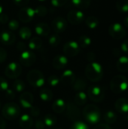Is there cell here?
Returning a JSON list of instances; mask_svg holds the SVG:
<instances>
[{
    "mask_svg": "<svg viewBox=\"0 0 128 129\" xmlns=\"http://www.w3.org/2000/svg\"><path fill=\"white\" fill-rule=\"evenodd\" d=\"M67 20L71 24L78 25L84 20V14L79 10H72L67 14Z\"/></svg>",
    "mask_w": 128,
    "mask_h": 129,
    "instance_id": "7c38bea8",
    "label": "cell"
},
{
    "mask_svg": "<svg viewBox=\"0 0 128 129\" xmlns=\"http://www.w3.org/2000/svg\"><path fill=\"white\" fill-rule=\"evenodd\" d=\"M35 32L38 36H47L51 32V28L46 23H39L35 26Z\"/></svg>",
    "mask_w": 128,
    "mask_h": 129,
    "instance_id": "d6986e66",
    "label": "cell"
},
{
    "mask_svg": "<svg viewBox=\"0 0 128 129\" xmlns=\"http://www.w3.org/2000/svg\"><path fill=\"white\" fill-rule=\"evenodd\" d=\"M117 69L121 73H126L128 71V57L127 56H121L119 57L117 64Z\"/></svg>",
    "mask_w": 128,
    "mask_h": 129,
    "instance_id": "603a6c76",
    "label": "cell"
},
{
    "mask_svg": "<svg viewBox=\"0 0 128 129\" xmlns=\"http://www.w3.org/2000/svg\"><path fill=\"white\" fill-rule=\"evenodd\" d=\"M127 120H128V116H127Z\"/></svg>",
    "mask_w": 128,
    "mask_h": 129,
    "instance_id": "91938a15",
    "label": "cell"
},
{
    "mask_svg": "<svg viewBox=\"0 0 128 129\" xmlns=\"http://www.w3.org/2000/svg\"><path fill=\"white\" fill-rule=\"evenodd\" d=\"M115 109L120 113H128V99L121 98L116 101Z\"/></svg>",
    "mask_w": 128,
    "mask_h": 129,
    "instance_id": "ffe728a7",
    "label": "cell"
},
{
    "mask_svg": "<svg viewBox=\"0 0 128 129\" xmlns=\"http://www.w3.org/2000/svg\"><path fill=\"white\" fill-rule=\"evenodd\" d=\"M39 97L41 101L48 102L53 99V92L48 88H43L39 92Z\"/></svg>",
    "mask_w": 128,
    "mask_h": 129,
    "instance_id": "4316f807",
    "label": "cell"
},
{
    "mask_svg": "<svg viewBox=\"0 0 128 129\" xmlns=\"http://www.w3.org/2000/svg\"><path fill=\"white\" fill-rule=\"evenodd\" d=\"M57 129H60V128H57Z\"/></svg>",
    "mask_w": 128,
    "mask_h": 129,
    "instance_id": "94428289",
    "label": "cell"
},
{
    "mask_svg": "<svg viewBox=\"0 0 128 129\" xmlns=\"http://www.w3.org/2000/svg\"><path fill=\"white\" fill-rule=\"evenodd\" d=\"M67 0H51V4L53 6L60 8L63 6L66 3Z\"/></svg>",
    "mask_w": 128,
    "mask_h": 129,
    "instance_id": "7bdbcfd3",
    "label": "cell"
},
{
    "mask_svg": "<svg viewBox=\"0 0 128 129\" xmlns=\"http://www.w3.org/2000/svg\"><path fill=\"white\" fill-rule=\"evenodd\" d=\"M63 53L66 57H75L80 52V46L75 41H69L63 45Z\"/></svg>",
    "mask_w": 128,
    "mask_h": 129,
    "instance_id": "8fae6325",
    "label": "cell"
},
{
    "mask_svg": "<svg viewBox=\"0 0 128 129\" xmlns=\"http://www.w3.org/2000/svg\"><path fill=\"white\" fill-rule=\"evenodd\" d=\"M33 120L32 118L28 115V114H24L23 115L19 120V125L20 128L23 129H29L32 128L33 125Z\"/></svg>",
    "mask_w": 128,
    "mask_h": 129,
    "instance_id": "44dd1931",
    "label": "cell"
},
{
    "mask_svg": "<svg viewBox=\"0 0 128 129\" xmlns=\"http://www.w3.org/2000/svg\"><path fill=\"white\" fill-rule=\"evenodd\" d=\"M66 103L63 99H57L52 105V109L56 113H62L66 110Z\"/></svg>",
    "mask_w": 128,
    "mask_h": 129,
    "instance_id": "7402d4cb",
    "label": "cell"
},
{
    "mask_svg": "<svg viewBox=\"0 0 128 129\" xmlns=\"http://www.w3.org/2000/svg\"><path fill=\"white\" fill-rule=\"evenodd\" d=\"M116 8L121 13L128 12V0H117Z\"/></svg>",
    "mask_w": 128,
    "mask_h": 129,
    "instance_id": "836d02e7",
    "label": "cell"
},
{
    "mask_svg": "<svg viewBox=\"0 0 128 129\" xmlns=\"http://www.w3.org/2000/svg\"><path fill=\"white\" fill-rule=\"evenodd\" d=\"M94 129H112L108 124H99Z\"/></svg>",
    "mask_w": 128,
    "mask_h": 129,
    "instance_id": "816d5d0a",
    "label": "cell"
},
{
    "mask_svg": "<svg viewBox=\"0 0 128 129\" xmlns=\"http://www.w3.org/2000/svg\"><path fill=\"white\" fill-rule=\"evenodd\" d=\"M0 109H1V103H0Z\"/></svg>",
    "mask_w": 128,
    "mask_h": 129,
    "instance_id": "680465c9",
    "label": "cell"
},
{
    "mask_svg": "<svg viewBox=\"0 0 128 129\" xmlns=\"http://www.w3.org/2000/svg\"><path fill=\"white\" fill-rule=\"evenodd\" d=\"M91 0H72V5L79 9H86L91 5Z\"/></svg>",
    "mask_w": 128,
    "mask_h": 129,
    "instance_id": "4dcf8cb0",
    "label": "cell"
},
{
    "mask_svg": "<svg viewBox=\"0 0 128 129\" xmlns=\"http://www.w3.org/2000/svg\"><path fill=\"white\" fill-rule=\"evenodd\" d=\"M5 128H6L5 121L2 117H0V129H5Z\"/></svg>",
    "mask_w": 128,
    "mask_h": 129,
    "instance_id": "db71d44e",
    "label": "cell"
},
{
    "mask_svg": "<svg viewBox=\"0 0 128 129\" xmlns=\"http://www.w3.org/2000/svg\"><path fill=\"white\" fill-rule=\"evenodd\" d=\"M34 11L35 15H37L38 17H45L48 13V9L43 5H39L34 9Z\"/></svg>",
    "mask_w": 128,
    "mask_h": 129,
    "instance_id": "8d00e7d4",
    "label": "cell"
},
{
    "mask_svg": "<svg viewBox=\"0 0 128 129\" xmlns=\"http://www.w3.org/2000/svg\"><path fill=\"white\" fill-rule=\"evenodd\" d=\"M7 58V52L4 48H0V63H3Z\"/></svg>",
    "mask_w": 128,
    "mask_h": 129,
    "instance_id": "c3c4849f",
    "label": "cell"
},
{
    "mask_svg": "<svg viewBox=\"0 0 128 129\" xmlns=\"http://www.w3.org/2000/svg\"><path fill=\"white\" fill-rule=\"evenodd\" d=\"M127 91H128V88H127Z\"/></svg>",
    "mask_w": 128,
    "mask_h": 129,
    "instance_id": "6125c7cd",
    "label": "cell"
},
{
    "mask_svg": "<svg viewBox=\"0 0 128 129\" xmlns=\"http://www.w3.org/2000/svg\"><path fill=\"white\" fill-rule=\"evenodd\" d=\"M34 124V127L35 129H45V125L43 122V120L41 119H37Z\"/></svg>",
    "mask_w": 128,
    "mask_h": 129,
    "instance_id": "ee69618b",
    "label": "cell"
},
{
    "mask_svg": "<svg viewBox=\"0 0 128 129\" xmlns=\"http://www.w3.org/2000/svg\"><path fill=\"white\" fill-rule=\"evenodd\" d=\"M40 109L38 107L32 106L29 108V113L32 117H38L40 115Z\"/></svg>",
    "mask_w": 128,
    "mask_h": 129,
    "instance_id": "60d3db41",
    "label": "cell"
},
{
    "mask_svg": "<svg viewBox=\"0 0 128 129\" xmlns=\"http://www.w3.org/2000/svg\"><path fill=\"white\" fill-rule=\"evenodd\" d=\"M85 76L87 79L93 82H99L103 76L102 66L97 62H91L85 68Z\"/></svg>",
    "mask_w": 128,
    "mask_h": 129,
    "instance_id": "6da1fadb",
    "label": "cell"
},
{
    "mask_svg": "<svg viewBox=\"0 0 128 129\" xmlns=\"http://www.w3.org/2000/svg\"><path fill=\"white\" fill-rule=\"evenodd\" d=\"M110 88L115 94H122L128 88L127 78L123 75L115 76L110 82Z\"/></svg>",
    "mask_w": 128,
    "mask_h": 129,
    "instance_id": "3957f363",
    "label": "cell"
},
{
    "mask_svg": "<svg viewBox=\"0 0 128 129\" xmlns=\"http://www.w3.org/2000/svg\"><path fill=\"white\" fill-rule=\"evenodd\" d=\"M66 115L71 121H76L81 116V111L79 107L73 102H68L66 107Z\"/></svg>",
    "mask_w": 128,
    "mask_h": 129,
    "instance_id": "9c48e42d",
    "label": "cell"
},
{
    "mask_svg": "<svg viewBox=\"0 0 128 129\" xmlns=\"http://www.w3.org/2000/svg\"><path fill=\"white\" fill-rule=\"evenodd\" d=\"M27 48H28V45H26L23 42H18L17 45V48L20 51H21V52L26 51V50H27Z\"/></svg>",
    "mask_w": 128,
    "mask_h": 129,
    "instance_id": "bcb514c9",
    "label": "cell"
},
{
    "mask_svg": "<svg viewBox=\"0 0 128 129\" xmlns=\"http://www.w3.org/2000/svg\"><path fill=\"white\" fill-rule=\"evenodd\" d=\"M68 27L67 20L63 17H57L52 21V28L56 33H63Z\"/></svg>",
    "mask_w": 128,
    "mask_h": 129,
    "instance_id": "5bb4252c",
    "label": "cell"
},
{
    "mask_svg": "<svg viewBox=\"0 0 128 129\" xmlns=\"http://www.w3.org/2000/svg\"><path fill=\"white\" fill-rule=\"evenodd\" d=\"M29 129H30V128H29Z\"/></svg>",
    "mask_w": 128,
    "mask_h": 129,
    "instance_id": "be15d7a7",
    "label": "cell"
},
{
    "mask_svg": "<svg viewBox=\"0 0 128 129\" xmlns=\"http://www.w3.org/2000/svg\"><path fill=\"white\" fill-rule=\"evenodd\" d=\"M104 120L106 123L108 124H113L116 122L117 120V115L114 111L109 110L105 113L104 114Z\"/></svg>",
    "mask_w": 128,
    "mask_h": 129,
    "instance_id": "f546056e",
    "label": "cell"
},
{
    "mask_svg": "<svg viewBox=\"0 0 128 129\" xmlns=\"http://www.w3.org/2000/svg\"><path fill=\"white\" fill-rule=\"evenodd\" d=\"M87 60L89 61H93L95 59V54L93 52H90L87 54Z\"/></svg>",
    "mask_w": 128,
    "mask_h": 129,
    "instance_id": "f5cc1de1",
    "label": "cell"
},
{
    "mask_svg": "<svg viewBox=\"0 0 128 129\" xmlns=\"http://www.w3.org/2000/svg\"><path fill=\"white\" fill-rule=\"evenodd\" d=\"M5 97L7 98V99H8V100H13V99H14V98H15V94H14V92L13 91V90H11V89H7L6 91H5Z\"/></svg>",
    "mask_w": 128,
    "mask_h": 129,
    "instance_id": "7dc6e473",
    "label": "cell"
},
{
    "mask_svg": "<svg viewBox=\"0 0 128 129\" xmlns=\"http://www.w3.org/2000/svg\"><path fill=\"white\" fill-rule=\"evenodd\" d=\"M84 119L91 125L97 124L101 118L100 108L94 104H88L85 106L82 112Z\"/></svg>",
    "mask_w": 128,
    "mask_h": 129,
    "instance_id": "7a4b0ae2",
    "label": "cell"
},
{
    "mask_svg": "<svg viewBox=\"0 0 128 129\" xmlns=\"http://www.w3.org/2000/svg\"><path fill=\"white\" fill-rule=\"evenodd\" d=\"M60 79L56 75H51L48 79V83L51 87H56L60 83Z\"/></svg>",
    "mask_w": 128,
    "mask_h": 129,
    "instance_id": "74e56055",
    "label": "cell"
},
{
    "mask_svg": "<svg viewBox=\"0 0 128 129\" xmlns=\"http://www.w3.org/2000/svg\"><path fill=\"white\" fill-rule=\"evenodd\" d=\"M85 24L88 28L94 29L98 26L99 20L97 19V17H96L94 16H89L85 20Z\"/></svg>",
    "mask_w": 128,
    "mask_h": 129,
    "instance_id": "f1b7e54d",
    "label": "cell"
},
{
    "mask_svg": "<svg viewBox=\"0 0 128 129\" xmlns=\"http://www.w3.org/2000/svg\"><path fill=\"white\" fill-rule=\"evenodd\" d=\"M29 83L35 88H41L45 84V77L43 73L38 70H30L26 76Z\"/></svg>",
    "mask_w": 128,
    "mask_h": 129,
    "instance_id": "5b68a950",
    "label": "cell"
},
{
    "mask_svg": "<svg viewBox=\"0 0 128 129\" xmlns=\"http://www.w3.org/2000/svg\"><path fill=\"white\" fill-rule=\"evenodd\" d=\"M42 46V41L39 37L35 36L31 38L28 43V48L30 50H38Z\"/></svg>",
    "mask_w": 128,
    "mask_h": 129,
    "instance_id": "cb8c5ba5",
    "label": "cell"
},
{
    "mask_svg": "<svg viewBox=\"0 0 128 129\" xmlns=\"http://www.w3.org/2000/svg\"><path fill=\"white\" fill-rule=\"evenodd\" d=\"M16 40L15 34L11 30H3L0 34V41L5 45H11Z\"/></svg>",
    "mask_w": 128,
    "mask_h": 129,
    "instance_id": "2e32d148",
    "label": "cell"
},
{
    "mask_svg": "<svg viewBox=\"0 0 128 129\" xmlns=\"http://www.w3.org/2000/svg\"><path fill=\"white\" fill-rule=\"evenodd\" d=\"M29 0H13L15 5L19 7H25L29 3Z\"/></svg>",
    "mask_w": 128,
    "mask_h": 129,
    "instance_id": "f6af8a7d",
    "label": "cell"
},
{
    "mask_svg": "<svg viewBox=\"0 0 128 129\" xmlns=\"http://www.w3.org/2000/svg\"><path fill=\"white\" fill-rule=\"evenodd\" d=\"M43 122H44L45 126L52 127V126L55 125V124L57 122V118L53 114H47L44 117Z\"/></svg>",
    "mask_w": 128,
    "mask_h": 129,
    "instance_id": "1f68e13d",
    "label": "cell"
},
{
    "mask_svg": "<svg viewBox=\"0 0 128 129\" xmlns=\"http://www.w3.org/2000/svg\"><path fill=\"white\" fill-rule=\"evenodd\" d=\"M39 1H41V2H44V1H46V0H39Z\"/></svg>",
    "mask_w": 128,
    "mask_h": 129,
    "instance_id": "6f0895ef",
    "label": "cell"
},
{
    "mask_svg": "<svg viewBox=\"0 0 128 129\" xmlns=\"http://www.w3.org/2000/svg\"><path fill=\"white\" fill-rule=\"evenodd\" d=\"M2 7L0 4V14H2Z\"/></svg>",
    "mask_w": 128,
    "mask_h": 129,
    "instance_id": "9f6ffc18",
    "label": "cell"
},
{
    "mask_svg": "<svg viewBox=\"0 0 128 129\" xmlns=\"http://www.w3.org/2000/svg\"><path fill=\"white\" fill-rule=\"evenodd\" d=\"M69 129H89V128L84 122L77 121L70 127Z\"/></svg>",
    "mask_w": 128,
    "mask_h": 129,
    "instance_id": "ab89813d",
    "label": "cell"
},
{
    "mask_svg": "<svg viewBox=\"0 0 128 129\" xmlns=\"http://www.w3.org/2000/svg\"><path fill=\"white\" fill-rule=\"evenodd\" d=\"M20 26V24H19V22L17 20H11L8 22V27L9 29V30L11 31H16L18 29Z\"/></svg>",
    "mask_w": 128,
    "mask_h": 129,
    "instance_id": "f35d334b",
    "label": "cell"
},
{
    "mask_svg": "<svg viewBox=\"0 0 128 129\" xmlns=\"http://www.w3.org/2000/svg\"><path fill=\"white\" fill-rule=\"evenodd\" d=\"M53 67L57 70H62L65 68L68 64V58L66 55L58 54L57 55L52 62Z\"/></svg>",
    "mask_w": 128,
    "mask_h": 129,
    "instance_id": "ac0fdd59",
    "label": "cell"
},
{
    "mask_svg": "<svg viewBox=\"0 0 128 129\" xmlns=\"http://www.w3.org/2000/svg\"><path fill=\"white\" fill-rule=\"evenodd\" d=\"M88 97L94 102H101L105 98L103 89L97 85H91L88 89Z\"/></svg>",
    "mask_w": 128,
    "mask_h": 129,
    "instance_id": "8992f818",
    "label": "cell"
},
{
    "mask_svg": "<svg viewBox=\"0 0 128 129\" xmlns=\"http://www.w3.org/2000/svg\"><path fill=\"white\" fill-rule=\"evenodd\" d=\"M22 73V67L20 64L17 62L10 63L5 70V76L11 79H16L20 76Z\"/></svg>",
    "mask_w": 128,
    "mask_h": 129,
    "instance_id": "ba28073f",
    "label": "cell"
},
{
    "mask_svg": "<svg viewBox=\"0 0 128 129\" xmlns=\"http://www.w3.org/2000/svg\"><path fill=\"white\" fill-rule=\"evenodd\" d=\"M109 33L110 36L115 39H122L126 36V30L124 27L118 23H114L109 27Z\"/></svg>",
    "mask_w": 128,
    "mask_h": 129,
    "instance_id": "52a82bcc",
    "label": "cell"
},
{
    "mask_svg": "<svg viewBox=\"0 0 128 129\" xmlns=\"http://www.w3.org/2000/svg\"><path fill=\"white\" fill-rule=\"evenodd\" d=\"M36 56L35 54L29 50H26L25 51L21 52V54L19 57V61L20 64L24 67H29L33 65L35 62Z\"/></svg>",
    "mask_w": 128,
    "mask_h": 129,
    "instance_id": "30bf717a",
    "label": "cell"
},
{
    "mask_svg": "<svg viewBox=\"0 0 128 129\" xmlns=\"http://www.w3.org/2000/svg\"><path fill=\"white\" fill-rule=\"evenodd\" d=\"M8 88V83L7 80L3 77H0V91H5Z\"/></svg>",
    "mask_w": 128,
    "mask_h": 129,
    "instance_id": "b9f144b4",
    "label": "cell"
},
{
    "mask_svg": "<svg viewBox=\"0 0 128 129\" xmlns=\"http://www.w3.org/2000/svg\"><path fill=\"white\" fill-rule=\"evenodd\" d=\"M19 36L23 40L29 39L31 38L32 31H31V29L29 27L23 26V27L20 29V30H19Z\"/></svg>",
    "mask_w": 128,
    "mask_h": 129,
    "instance_id": "d6a6232c",
    "label": "cell"
},
{
    "mask_svg": "<svg viewBox=\"0 0 128 129\" xmlns=\"http://www.w3.org/2000/svg\"><path fill=\"white\" fill-rule=\"evenodd\" d=\"M91 42H92V40H91V39L88 36L82 35V36H81L78 38V43L80 48H88L91 45Z\"/></svg>",
    "mask_w": 128,
    "mask_h": 129,
    "instance_id": "83f0119b",
    "label": "cell"
},
{
    "mask_svg": "<svg viewBox=\"0 0 128 129\" xmlns=\"http://www.w3.org/2000/svg\"><path fill=\"white\" fill-rule=\"evenodd\" d=\"M9 18H8V15L5 14V13H2L0 14V23L2 24H5L8 23Z\"/></svg>",
    "mask_w": 128,
    "mask_h": 129,
    "instance_id": "681fc988",
    "label": "cell"
},
{
    "mask_svg": "<svg viewBox=\"0 0 128 129\" xmlns=\"http://www.w3.org/2000/svg\"><path fill=\"white\" fill-rule=\"evenodd\" d=\"M87 81L83 78H79L76 79L72 84L73 89L76 91H83V90L87 88Z\"/></svg>",
    "mask_w": 128,
    "mask_h": 129,
    "instance_id": "484cf974",
    "label": "cell"
},
{
    "mask_svg": "<svg viewBox=\"0 0 128 129\" xmlns=\"http://www.w3.org/2000/svg\"><path fill=\"white\" fill-rule=\"evenodd\" d=\"M48 42H49V44H50V45L51 47H57L60 44L61 38L57 33L54 34V35L50 36V38L48 39Z\"/></svg>",
    "mask_w": 128,
    "mask_h": 129,
    "instance_id": "d590c367",
    "label": "cell"
},
{
    "mask_svg": "<svg viewBox=\"0 0 128 129\" xmlns=\"http://www.w3.org/2000/svg\"><path fill=\"white\" fill-rule=\"evenodd\" d=\"M2 113L5 119L8 120H14L19 117L20 108L16 103L10 102L3 106L2 109Z\"/></svg>",
    "mask_w": 128,
    "mask_h": 129,
    "instance_id": "277c9868",
    "label": "cell"
},
{
    "mask_svg": "<svg viewBox=\"0 0 128 129\" xmlns=\"http://www.w3.org/2000/svg\"><path fill=\"white\" fill-rule=\"evenodd\" d=\"M124 24L125 26H127L128 28V16L124 18Z\"/></svg>",
    "mask_w": 128,
    "mask_h": 129,
    "instance_id": "11a10c76",
    "label": "cell"
},
{
    "mask_svg": "<svg viewBox=\"0 0 128 129\" xmlns=\"http://www.w3.org/2000/svg\"><path fill=\"white\" fill-rule=\"evenodd\" d=\"M88 101V95L84 91H78L74 98V102L77 106H83Z\"/></svg>",
    "mask_w": 128,
    "mask_h": 129,
    "instance_id": "d4e9b609",
    "label": "cell"
},
{
    "mask_svg": "<svg viewBox=\"0 0 128 129\" xmlns=\"http://www.w3.org/2000/svg\"><path fill=\"white\" fill-rule=\"evenodd\" d=\"M35 17L34 9L29 7H24L18 13V18L23 23H29Z\"/></svg>",
    "mask_w": 128,
    "mask_h": 129,
    "instance_id": "4fadbf2b",
    "label": "cell"
},
{
    "mask_svg": "<svg viewBox=\"0 0 128 129\" xmlns=\"http://www.w3.org/2000/svg\"><path fill=\"white\" fill-rule=\"evenodd\" d=\"M12 88L17 92H22L25 90L26 85L23 81L20 79H15L12 84Z\"/></svg>",
    "mask_w": 128,
    "mask_h": 129,
    "instance_id": "e575fe53",
    "label": "cell"
},
{
    "mask_svg": "<svg viewBox=\"0 0 128 129\" xmlns=\"http://www.w3.org/2000/svg\"><path fill=\"white\" fill-rule=\"evenodd\" d=\"M20 105L26 109H29L31 107H32L33 101H34V98L33 95L29 92V91H25L23 92L20 95V99H19Z\"/></svg>",
    "mask_w": 128,
    "mask_h": 129,
    "instance_id": "9a60e30c",
    "label": "cell"
},
{
    "mask_svg": "<svg viewBox=\"0 0 128 129\" xmlns=\"http://www.w3.org/2000/svg\"><path fill=\"white\" fill-rule=\"evenodd\" d=\"M121 48V51H124V53H128V39H125L122 42Z\"/></svg>",
    "mask_w": 128,
    "mask_h": 129,
    "instance_id": "f907efd6",
    "label": "cell"
},
{
    "mask_svg": "<svg viewBox=\"0 0 128 129\" xmlns=\"http://www.w3.org/2000/svg\"><path fill=\"white\" fill-rule=\"evenodd\" d=\"M75 81V75L74 73V72L71 70H65L60 79V82L63 85H72L74 82Z\"/></svg>",
    "mask_w": 128,
    "mask_h": 129,
    "instance_id": "e0dca14e",
    "label": "cell"
}]
</instances>
